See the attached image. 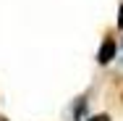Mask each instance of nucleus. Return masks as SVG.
Listing matches in <instances>:
<instances>
[{"instance_id":"obj_2","label":"nucleus","mask_w":123,"mask_h":121,"mask_svg":"<svg viewBox=\"0 0 123 121\" xmlns=\"http://www.w3.org/2000/svg\"><path fill=\"white\" fill-rule=\"evenodd\" d=\"M86 95H81V97H76V103H74V121H84V113H86Z\"/></svg>"},{"instance_id":"obj_4","label":"nucleus","mask_w":123,"mask_h":121,"mask_svg":"<svg viewBox=\"0 0 123 121\" xmlns=\"http://www.w3.org/2000/svg\"><path fill=\"white\" fill-rule=\"evenodd\" d=\"M118 29L123 32V3L118 5Z\"/></svg>"},{"instance_id":"obj_3","label":"nucleus","mask_w":123,"mask_h":121,"mask_svg":"<svg viewBox=\"0 0 123 121\" xmlns=\"http://www.w3.org/2000/svg\"><path fill=\"white\" fill-rule=\"evenodd\" d=\"M86 121H110V113H97V116H89Z\"/></svg>"},{"instance_id":"obj_6","label":"nucleus","mask_w":123,"mask_h":121,"mask_svg":"<svg viewBox=\"0 0 123 121\" xmlns=\"http://www.w3.org/2000/svg\"><path fill=\"white\" fill-rule=\"evenodd\" d=\"M0 121H5V119H3V116H0Z\"/></svg>"},{"instance_id":"obj_1","label":"nucleus","mask_w":123,"mask_h":121,"mask_svg":"<svg viewBox=\"0 0 123 121\" xmlns=\"http://www.w3.org/2000/svg\"><path fill=\"white\" fill-rule=\"evenodd\" d=\"M115 58H118V40L113 37V32H107L105 40H102V45H99V50H97V63L99 66H107Z\"/></svg>"},{"instance_id":"obj_5","label":"nucleus","mask_w":123,"mask_h":121,"mask_svg":"<svg viewBox=\"0 0 123 121\" xmlns=\"http://www.w3.org/2000/svg\"><path fill=\"white\" fill-rule=\"evenodd\" d=\"M121 103H123V92H121Z\"/></svg>"}]
</instances>
